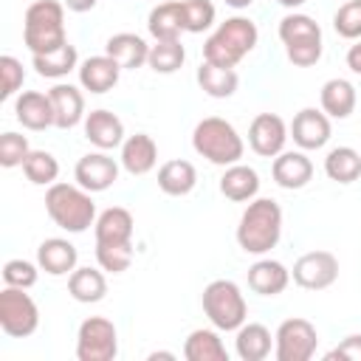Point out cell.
Wrapping results in <instances>:
<instances>
[{"instance_id":"24","label":"cell","mask_w":361,"mask_h":361,"mask_svg":"<svg viewBox=\"0 0 361 361\" xmlns=\"http://www.w3.org/2000/svg\"><path fill=\"white\" fill-rule=\"evenodd\" d=\"M104 54L113 56L121 68H141L147 59H149V45L138 37V34H130V31H121V34H113L104 45Z\"/></svg>"},{"instance_id":"6","label":"cell","mask_w":361,"mask_h":361,"mask_svg":"<svg viewBox=\"0 0 361 361\" xmlns=\"http://www.w3.org/2000/svg\"><path fill=\"white\" fill-rule=\"evenodd\" d=\"M203 313L217 330H237L248 319V305L237 282L231 279H214L203 288Z\"/></svg>"},{"instance_id":"42","label":"cell","mask_w":361,"mask_h":361,"mask_svg":"<svg viewBox=\"0 0 361 361\" xmlns=\"http://www.w3.org/2000/svg\"><path fill=\"white\" fill-rule=\"evenodd\" d=\"M23 65L14 59V56H0V79H3V90H0V99H11L20 87H23Z\"/></svg>"},{"instance_id":"20","label":"cell","mask_w":361,"mask_h":361,"mask_svg":"<svg viewBox=\"0 0 361 361\" xmlns=\"http://www.w3.org/2000/svg\"><path fill=\"white\" fill-rule=\"evenodd\" d=\"M76 259H79L76 245L68 243V240H62V237H48V240H42L39 248H37V265H39L45 274H51V276H65V274H71V271L76 268Z\"/></svg>"},{"instance_id":"45","label":"cell","mask_w":361,"mask_h":361,"mask_svg":"<svg viewBox=\"0 0 361 361\" xmlns=\"http://www.w3.org/2000/svg\"><path fill=\"white\" fill-rule=\"evenodd\" d=\"M96 3H99V0H65V8H71V11L82 14V11H90Z\"/></svg>"},{"instance_id":"4","label":"cell","mask_w":361,"mask_h":361,"mask_svg":"<svg viewBox=\"0 0 361 361\" xmlns=\"http://www.w3.org/2000/svg\"><path fill=\"white\" fill-rule=\"evenodd\" d=\"M23 39L34 54H51L62 48L65 39V3L56 0H37L25 8Z\"/></svg>"},{"instance_id":"39","label":"cell","mask_w":361,"mask_h":361,"mask_svg":"<svg viewBox=\"0 0 361 361\" xmlns=\"http://www.w3.org/2000/svg\"><path fill=\"white\" fill-rule=\"evenodd\" d=\"M31 147H28V138L20 135V133H3L0 135V164L6 169L11 166H23V161L28 158Z\"/></svg>"},{"instance_id":"36","label":"cell","mask_w":361,"mask_h":361,"mask_svg":"<svg viewBox=\"0 0 361 361\" xmlns=\"http://www.w3.org/2000/svg\"><path fill=\"white\" fill-rule=\"evenodd\" d=\"M23 172H25V178H28L31 183H37V186H51V183H56L59 161H56L51 152H45V149H31L28 158L23 161Z\"/></svg>"},{"instance_id":"17","label":"cell","mask_w":361,"mask_h":361,"mask_svg":"<svg viewBox=\"0 0 361 361\" xmlns=\"http://www.w3.org/2000/svg\"><path fill=\"white\" fill-rule=\"evenodd\" d=\"M85 138L99 149H113L124 144V124L110 110H90L85 116Z\"/></svg>"},{"instance_id":"11","label":"cell","mask_w":361,"mask_h":361,"mask_svg":"<svg viewBox=\"0 0 361 361\" xmlns=\"http://www.w3.org/2000/svg\"><path fill=\"white\" fill-rule=\"evenodd\" d=\"M293 282L307 290H324L338 279V259L330 251H307L293 262Z\"/></svg>"},{"instance_id":"35","label":"cell","mask_w":361,"mask_h":361,"mask_svg":"<svg viewBox=\"0 0 361 361\" xmlns=\"http://www.w3.org/2000/svg\"><path fill=\"white\" fill-rule=\"evenodd\" d=\"M186 59V51L180 45V39H155V45H149V68L155 73H175Z\"/></svg>"},{"instance_id":"29","label":"cell","mask_w":361,"mask_h":361,"mask_svg":"<svg viewBox=\"0 0 361 361\" xmlns=\"http://www.w3.org/2000/svg\"><path fill=\"white\" fill-rule=\"evenodd\" d=\"M197 85L212 99H228V96H234V90L240 85V76H237L234 68H223V65H214V62L203 59V65L197 68Z\"/></svg>"},{"instance_id":"1","label":"cell","mask_w":361,"mask_h":361,"mask_svg":"<svg viewBox=\"0 0 361 361\" xmlns=\"http://www.w3.org/2000/svg\"><path fill=\"white\" fill-rule=\"evenodd\" d=\"M282 237V209L271 197H257L240 217L237 243L245 254H268Z\"/></svg>"},{"instance_id":"21","label":"cell","mask_w":361,"mask_h":361,"mask_svg":"<svg viewBox=\"0 0 361 361\" xmlns=\"http://www.w3.org/2000/svg\"><path fill=\"white\" fill-rule=\"evenodd\" d=\"M158 164V144L147 133H135L121 144V166L130 175H147Z\"/></svg>"},{"instance_id":"30","label":"cell","mask_w":361,"mask_h":361,"mask_svg":"<svg viewBox=\"0 0 361 361\" xmlns=\"http://www.w3.org/2000/svg\"><path fill=\"white\" fill-rule=\"evenodd\" d=\"M234 347H237V355L243 361H262L271 355V330L265 324L248 322V324L237 327Z\"/></svg>"},{"instance_id":"47","label":"cell","mask_w":361,"mask_h":361,"mask_svg":"<svg viewBox=\"0 0 361 361\" xmlns=\"http://www.w3.org/2000/svg\"><path fill=\"white\" fill-rule=\"evenodd\" d=\"M276 3H279V6H285V8H299L305 0H276Z\"/></svg>"},{"instance_id":"19","label":"cell","mask_w":361,"mask_h":361,"mask_svg":"<svg viewBox=\"0 0 361 361\" xmlns=\"http://www.w3.org/2000/svg\"><path fill=\"white\" fill-rule=\"evenodd\" d=\"M133 214L121 206H110L96 217V245H130Z\"/></svg>"},{"instance_id":"25","label":"cell","mask_w":361,"mask_h":361,"mask_svg":"<svg viewBox=\"0 0 361 361\" xmlns=\"http://www.w3.org/2000/svg\"><path fill=\"white\" fill-rule=\"evenodd\" d=\"M195 183H197V172L183 158H172V161L161 164V169H158V186H161L164 195L183 197L195 189Z\"/></svg>"},{"instance_id":"40","label":"cell","mask_w":361,"mask_h":361,"mask_svg":"<svg viewBox=\"0 0 361 361\" xmlns=\"http://www.w3.org/2000/svg\"><path fill=\"white\" fill-rule=\"evenodd\" d=\"M96 259L102 271L121 274L133 265V243L130 245H96Z\"/></svg>"},{"instance_id":"33","label":"cell","mask_w":361,"mask_h":361,"mask_svg":"<svg viewBox=\"0 0 361 361\" xmlns=\"http://www.w3.org/2000/svg\"><path fill=\"white\" fill-rule=\"evenodd\" d=\"M76 62H79V56H76V48L71 42H65L62 48H56L51 54H34L31 56L34 71L39 76H45V79H62V76H68L76 68Z\"/></svg>"},{"instance_id":"13","label":"cell","mask_w":361,"mask_h":361,"mask_svg":"<svg viewBox=\"0 0 361 361\" xmlns=\"http://www.w3.org/2000/svg\"><path fill=\"white\" fill-rule=\"evenodd\" d=\"M73 178L82 189L87 192H104L116 183L118 178V164L107 155V152H87L76 161V169H73Z\"/></svg>"},{"instance_id":"31","label":"cell","mask_w":361,"mask_h":361,"mask_svg":"<svg viewBox=\"0 0 361 361\" xmlns=\"http://www.w3.org/2000/svg\"><path fill=\"white\" fill-rule=\"evenodd\" d=\"M183 358L186 361H228L226 344L214 330H192L183 341Z\"/></svg>"},{"instance_id":"10","label":"cell","mask_w":361,"mask_h":361,"mask_svg":"<svg viewBox=\"0 0 361 361\" xmlns=\"http://www.w3.org/2000/svg\"><path fill=\"white\" fill-rule=\"evenodd\" d=\"M276 361H310L319 344V333L307 319H285L274 336Z\"/></svg>"},{"instance_id":"5","label":"cell","mask_w":361,"mask_h":361,"mask_svg":"<svg viewBox=\"0 0 361 361\" xmlns=\"http://www.w3.org/2000/svg\"><path fill=\"white\" fill-rule=\"evenodd\" d=\"M192 147H195L197 155H203L206 161H212L217 166L240 164L243 149H245V144H243L240 133L234 130V124L220 118V116H209V118L195 124Z\"/></svg>"},{"instance_id":"3","label":"cell","mask_w":361,"mask_h":361,"mask_svg":"<svg viewBox=\"0 0 361 361\" xmlns=\"http://www.w3.org/2000/svg\"><path fill=\"white\" fill-rule=\"evenodd\" d=\"M257 39H259V31H257L254 20H248V17H228L203 42V59L214 62V65H223V68H234L245 54L254 51Z\"/></svg>"},{"instance_id":"16","label":"cell","mask_w":361,"mask_h":361,"mask_svg":"<svg viewBox=\"0 0 361 361\" xmlns=\"http://www.w3.org/2000/svg\"><path fill=\"white\" fill-rule=\"evenodd\" d=\"M51 104H54V127L59 130H71L85 118V96L79 87L73 85H54L48 90Z\"/></svg>"},{"instance_id":"8","label":"cell","mask_w":361,"mask_h":361,"mask_svg":"<svg viewBox=\"0 0 361 361\" xmlns=\"http://www.w3.org/2000/svg\"><path fill=\"white\" fill-rule=\"evenodd\" d=\"M0 327L11 338H25L39 327V307L25 288L6 285L0 290Z\"/></svg>"},{"instance_id":"37","label":"cell","mask_w":361,"mask_h":361,"mask_svg":"<svg viewBox=\"0 0 361 361\" xmlns=\"http://www.w3.org/2000/svg\"><path fill=\"white\" fill-rule=\"evenodd\" d=\"M180 11H183V28L189 34H203L206 28H212L217 14L212 0H180Z\"/></svg>"},{"instance_id":"27","label":"cell","mask_w":361,"mask_h":361,"mask_svg":"<svg viewBox=\"0 0 361 361\" xmlns=\"http://www.w3.org/2000/svg\"><path fill=\"white\" fill-rule=\"evenodd\" d=\"M68 293L82 302V305H93V302H102L104 293H107V279L102 271L96 268H73L68 274Z\"/></svg>"},{"instance_id":"15","label":"cell","mask_w":361,"mask_h":361,"mask_svg":"<svg viewBox=\"0 0 361 361\" xmlns=\"http://www.w3.org/2000/svg\"><path fill=\"white\" fill-rule=\"evenodd\" d=\"M118 76H121V65L113 56H107V54L87 56L79 65V82L90 93H107V90H113L118 85Z\"/></svg>"},{"instance_id":"28","label":"cell","mask_w":361,"mask_h":361,"mask_svg":"<svg viewBox=\"0 0 361 361\" xmlns=\"http://www.w3.org/2000/svg\"><path fill=\"white\" fill-rule=\"evenodd\" d=\"M147 28L155 39H180L183 28V11H180V0H166L161 6H155L147 17Z\"/></svg>"},{"instance_id":"38","label":"cell","mask_w":361,"mask_h":361,"mask_svg":"<svg viewBox=\"0 0 361 361\" xmlns=\"http://www.w3.org/2000/svg\"><path fill=\"white\" fill-rule=\"evenodd\" d=\"M333 28L344 39H361V0H347L333 17Z\"/></svg>"},{"instance_id":"41","label":"cell","mask_w":361,"mask_h":361,"mask_svg":"<svg viewBox=\"0 0 361 361\" xmlns=\"http://www.w3.org/2000/svg\"><path fill=\"white\" fill-rule=\"evenodd\" d=\"M3 282L11 288H31L37 285V265L28 259H8L3 265Z\"/></svg>"},{"instance_id":"12","label":"cell","mask_w":361,"mask_h":361,"mask_svg":"<svg viewBox=\"0 0 361 361\" xmlns=\"http://www.w3.org/2000/svg\"><path fill=\"white\" fill-rule=\"evenodd\" d=\"M288 141V127L276 113H259L254 116L248 127V144L262 158H276Z\"/></svg>"},{"instance_id":"22","label":"cell","mask_w":361,"mask_h":361,"mask_svg":"<svg viewBox=\"0 0 361 361\" xmlns=\"http://www.w3.org/2000/svg\"><path fill=\"white\" fill-rule=\"evenodd\" d=\"M271 175L282 189H302L313 178V164L305 152H279L274 158Z\"/></svg>"},{"instance_id":"14","label":"cell","mask_w":361,"mask_h":361,"mask_svg":"<svg viewBox=\"0 0 361 361\" xmlns=\"http://www.w3.org/2000/svg\"><path fill=\"white\" fill-rule=\"evenodd\" d=\"M290 135L302 149H322L330 141V118L324 110L305 107L290 121Z\"/></svg>"},{"instance_id":"26","label":"cell","mask_w":361,"mask_h":361,"mask_svg":"<svg viewBox=\"0 0 361 361\" xmlns=\"http://www.w3.org/2000/svg\"><path fill=\"white\" fill-rule=\"evenodd\" d=\"M220 192L234 203L254 200L259 192V175L245 164H231L220 178Z\"/></svg>"},{"instance_id":"9","label":"cell","mask_w":361,"mask_h":361,"mask_svg":"<svg viewBox=\"0 0 361 361\" xmlns=\"http://www.w3.org/2000/svg\"><path fill=\"white\" fill-rule=\"evenodd\" d=\"M116 355H118L116 324L104 316L85 319L76 333V358L79 361H113Z\"/></svg>"},{"instance_id":"43","label":"cell","mask_w":361,"mask_h":361,"mask_svg":"<svg viewBox=\"0 0 361 361\" xmlns=\"http://www.w3.org/2000/svg\"><path fill=\"white\" fill-rule=\"evenodd\" d=\"M327 358H347V361H361V336H347L338 347L327 353Z\"/></svg>"},{"instance_id":"44","label":"cell","mask_w":361,"mask_h":361,"mask_svg":"<svg viewBox=\"0 0 361 361\" xmlns=\"http://www.w3.org/2000/svg\"><path fill=\"white\" fill-rule=\"evenodd\" d=\"M347 68H350L353 73H358V76H361V39L347 51Z\"/></svg>"},{"instance_id":"18","label":"cell","mask_w":361,"mask_h":361,"mask_svg":"<svg viewBox=\"0 0 361 361\" xmlns=\"http://www.w3.org/2000/svg\"><path fill=\"white\" fill-rule=\"evenodd\" d=\"M14 116L25 130H45L54 124V104L48 93L25 90L14 102Z\"/></svg>"},{"instance_id":"7","label":"cell","mask_w":361,"mask_h":361,"mask_svg":"<svg viewBox=\"0 0 361 361\" xmlns=\"http://www.w3.org/2000/svg\"><path fill=\"white\" fill-rule=\"evenodd\" d=\"M279 39L296 68H310L322 59V28L307 14H288L279 23Z\"/></svg>"},{"instance_id":"23","label":"cell","mask_w":361,"mask_h":361,"mask_svg":"<svg viewBox=\"0 0 361 361\" xmlns=\"http://www.w3.org/2000/svg\"><path fill=\"white\" fill-rule=\"evenodd\" d=\"M290 271L276 259H257L248 268V288L259 296H276L288 288Z\"/></svg>"},{"instance_id":"34","label":"cell","mask_w":361,"mask_h":361,"mask_svg":"<svg viewBox=\"0 0 361 361\" xmlns=\"http://www.w3.org/2000/svg\"><path fill=\"white\" fill-rule=\"evenodd\" d=\"M324 172L336 183H353L361 175V152L353 147H336L324 158Z\"/></svg>"},{"instance_id":"2","label":"cell","mask_w":361,"mask_h":361,"mask_svg":"<svg viewBox=\"0 0 361 361\" xmlns=\"http://www.w3.org/2000/svg\"><path fill=\"white\" fill-rule=\"evenodd\" d=\"M45 212L59 228L71 234H82L87 226H96V203L79 183H51L45 192Z\"/></svg>"},{"instance_id":"46","label":"cell","mask_w":361,"mask_h":361,"mask_svg":"<svg viewBox=\"0 0 361 361\" xmlns=\"http://www.w3.org/2000/svg\"><path fill=\"white\" fill-rule=\"evenodd\" d=\"M226 3H228L231 8H245V6H251L254 0H226Z\"/></svg>"},{"instance_id":"32","label":"cell","mask_w":361,"mask_h":361,"mask_svg":"<svg viewBox=\"0 0 361 361\" xmlns=\"http://www.w3.org/2000/svg\"><path fill=\"white\" fill-rule=\"evenodd\" d=\"M322 110L330 118H347L355 110V87L347 79H330L322 85Z\"/></svg>"}]
</instances>
